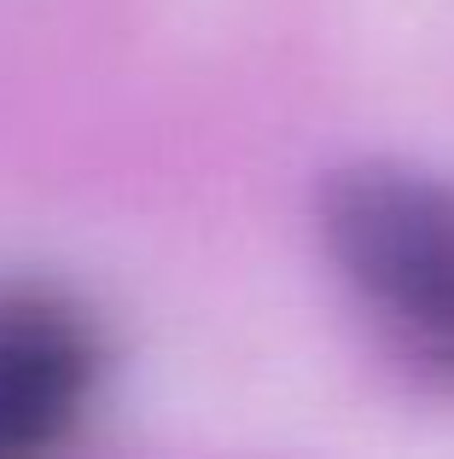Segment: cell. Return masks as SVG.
Returning a JSON list of instances; mask_svg holds the SVG:
<instances>
[{
  "mask_svg": "<svg viewBox=\"0 0 454 459\" xmlns=\"http://www.w3.org/2000/svg\"><path fill=\"white\" fill-rule=\"evenodd\" d=\"M320 238L379 320L454 378V186L397 163H355L320 192Z\"/></svg>",
  "mask_w": 454,
  "mask_h": 459,
  "instance_id": "obj_1",
  "label": "cell"
},
{
  "mask_svg": "<svg viewBox=\"0 0 454 459\" xmlns=\"http://www.w3.org/2000/svg\"><path fill=\"white\" fill-rule=\"evenodd\" d=\"M100 372L93 332L41 291L0 297V459L41 454L82 419Z\"/></svg>",
  "mask_w": 454,
  "mask_h": 459,
  "instance_id": "obj_2",
  "label": "cell"
}]
</instances>
